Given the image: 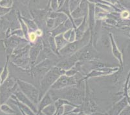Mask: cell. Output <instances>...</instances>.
Listing matches in <instances>:
<instances>
[{"label":"cell","mask_w":130,"mask_h":115,"mask_svg":"<svg viewBox=\"0 0 130 115\" xmlns=\"http://www.w3.org/2000/svg\"><path fill=\"white\" fill-rule=\"evenodd\" d=\"M19 23L20 24V27L22 28V30L23 31V34H24V37L25 39H27L28 40L29 39V28L25 23V22L23 20V19L19 18Z\"/></svg>","instance_id":"21"},{"label":"cell","mask_w":130,"mask_h":115,"mask_svg":"<svg viewBox=\"0 0 130 115\" xmlns=\"http://www.w3.org/2000/svg\"><path fill=\"white\" fill-rule=\"evenodd\" d=\"M10 9H7V8H5L0 6V17L7 15V13L10 12Z\"/></svg>","instance_id":"29"},{"label":"cell","mask_w":130,"mask_h":115,"mask_svg":"<svg viewBox=\"0 0 130 115\" xmlns=\"http://www.w3.org/2000/svg\"><path fill=\"white\" fill-rule=\"evenodd\" d=\"M54 103V100H53V98L51 96L50 92L47 91L45 94H44L43 97L41 98V99L39 101L38 104V114H40V112L42 111L45 107L47 106L48 105L53 104Z\"/></svg>","instance_id":"15"},{"label":"cell","mask_w":130,"mask_h":115,"mask_svg":"<svg viewBox=\"0 0 130 115\" xmlns=\"http://www.w3.org/2000/svg\"><path fill=\"white\" fill-rule=\"evenodd\" d=\"M0 22H1V18H0Z\"/></svg>","instance_id":"34"},{"label":"cell","mask_w":130,"mask_h":115,"mask_svg":"<svg viewBox=\"0 0 130 115\" xmlns=\"http://www.w3.org/2000/svg\"><path fill=\"white\" fill-rule=\"evenodd\" d=\"M16 97L17 98V99H18L22 103V104H25L27 106L29 107L30 109L35 112V114H38V106L36 105H35L34 103L29 99L27 96H26L24 94L20 91V88L18 87L17 88V89L16 90V91L14 93Z\"/></svg>","instance_id":"10"},{"label":"cell","mask_w":130,"mask_h":115,"mask_svg":"<svg viewBox=\"0 0 130 115\" xmlns=\"http://www.w3.org/2000/svg\"><path fill=\"white\" fill-rule=\"evenodd\" d=\"M78 78H79V76L77 75V73L76 75H73V76H68V75H66L64 73V74L59 77L58 79L52 85L50 89H61V88H63L67 87V86L77 85L80 81H83L82 79H78Z\"/></svg>","instance_id":"6"},{"label":"cell","mask_w":130,"mask_h":115,"mask_svg":"<svg viewBox=\"0 0 130 115\" xmlns=\"http://www.w3.org/2000/svg\"><path fill=\"white\" fill-rule=\"evenodd\" d=\"M73 28H72V29H68V30L66 31V32H64V33H63V37H64V39H66V40H67L68 42H69V38H70L71 34V32H72V30H73Z\"/></svg>","instance_id":"30"},{"label":"cell","mask_w":130,"mask_h":115,"mask_svg":"<svg viewBox=\"0 0 130 115\" xmlns=\"http://www.w3.org/2000/svg\"><path fill=\"white\" fill-rule=\"evenodd\" d=\"M66 71L61 69L57 66H53L44 76L40 80V100L45 94L50 90L52 85L58 79L60 76L64 74Z\"/></svg>","instance_id":"2"},{"label":"cell","mask_w":130,"mask_h":115,"mask_svg":"<svg viewBox=\"0 0 130 115\" xmlns=\"http://www.w3.org/2000/svg\"><path fill=\"white\" fill-rule=\"evenodd\" d=\"M12 5V0H0V6L7 9H10Z\"/></svg>","instance_id":"23"},{"label":"cell","mask_w":130,"mask_h":115,"mask_svg":"<svg viewBox=\"0 0 130 115\" xmlns=\"http://www.w3.org/2000/svg\"><path fill=\"white\" fill-rule=\"evenodd\" d=\"M78 84L73 86H67L61 89L49 90L54 101L58 98H61L70 102L80 105L83 104L85 99V92L82 89V87L78 86Z\"/></svg>","instance_id":"1"},{"label":"cell","mask_w":130,"mask_h":115,"mask_svg":"<svg viewBox=\"0 0 130 115\" xmlns=\"http://www.w3.org/2000/svg\"><path fill=\"white\" fill-rule=\"evenodd\" d=\"M54 40H55L56 48H57V50L58 51V52L60 49L64 48L67 44L69 43L66 39H64L63 34H60V35L54 36Z\"/></svg>","instance_id":"16"},{"label":"cell","mask_w":130,"mask_h":115,"mask_svg":"<svg viewBox=\"0 0 130 115\" xmlns=\"http://www.w3.org/2000/svg\"><path fill=\"white\" fill-rule=\"evenodd\" d=\"M37 35H36L35 31H32L30 33H29V39H28V40H29V41L31 43H35L37 40Z\"/></svg>","instance_id":"25"},{"label":"cell","mask_w":130,"mask_h":115,"mask_svg":"<svg viewBox=\"0 0 130 115\" xmlns=\"http://www.w3.org/2000/svg\"><path fill=\"white\" fill-rule=\"evenodd\" d=\"M83 17L73 19V23H74V26H75V28H76L77 27H78L79 25H80L81 23H82V22H83Z\"/></svg>","instance_id":"26"},{"label":"cell","mask_w":130,"mask_h":115,"mask_svg":"<svg viewBox=\"0 0 130 115\" xmlns=\"http://www.w3.org/2000/svg\"><path fill=\"white\" fill-rule=\"evenodd\" d=\"M111 2H112V3H117L118 1H117V0H111Z\"/></svg>","instance_id":"32"},{"label":"cell","mask_w":130,"mask_h":115,"mask_svg":"<svg viewBox=\"0 0 130 115\" xmlns=\"http://www.w3.org/2000/svg\"><path fill=\"white\" fill-rule=\"evenodd\" d=\"M79 2H80V0H71L70 9L71 11H73V10L76 9Z\"/></svg>","instance_id":"27"},{"label":"cell","mask_w":130,"mask_h":115,"mask_svg":"<svg viewBox=\"0 0 130 115\" xmlns=\"http://www.w3.org/2000/svg\"><path fill=\"white\" fill-rule=\"evenodd\" d=\"M10 59H6V62L4 66H3V69H2V72H1V75H0V78H1V80H2V83L9 76V62Z\"/></svg>","instance_id":"17"},{"label":"cell","mask_w":130,"mask_h":115,"mask_svg":"<svg viewBox=\"0 0 130 115\" xmlns=\"http://www.w3.org/2000/svg\"><path fill=\"white\" fill-rule=\"evenodd\" d=\"M76 62L77 61L74 59V58L72 55H70V56H69V57L66 58L63 60L58 62L56 66H57L61 69L66 71L73 68L76 63Z\"/></svg>","instance_id":"14"},{"label":"cell","mask_w":130,"mask_h":115,"mask_svg":"<svg viewBox=\"0 0 130 115\" xmlns=\"http://www.w3.org/2000/svg\"><path fill=\"white\" fill-rule=\"evenodd\" d=\"M119 114L120 115H128L130 114V105H127L126 107H125L122 110L121 112H120Z\"/></svg>","instance_id":"28"},{"label":"cell","mask_w":130,"mask_h":115,"mask_svg":"<svg viewBox=\"0 0 130 115\" xmlns=\"http://www.w3.org/2000/svg\"><path fill=\"white\" fill-rule=\"evenodd\" d=\"M54 18H50L47 19L46 20V28L49 30H51L54 28Z\"/></svg>","instance_id":"24"},{"label":"cell","mask_w":130,"mask_h":115,"mask_svg":"<svg viewBox=\"0 0 130 115\" xmlns=\"http://www.w3.org/2000/svg\"><path fill=\"white\" fill-rule=\"evenodd\" d=\"M16 82L20 91L38 106L40 101V91L38 88L32 83L26 82L22 79H17Z\"/></svg>","instance_id":"5"},{"label":"cell","mask_w":130,"mask_h":115,"mask_svg":"<svg viewBox=\"0 0 130 115\" xmlns=\"http://www.w3.org/2000/svg\"><path fill=\"white\" fill-rule=\"evenodd\" d=\"M0 111H2L3 113L7 114H17L16 111L12 107H11L10 105H8L6 103L1 104V105H0Z\"/></svg>","instance_id":"19"},{"label":"cell","mask_w":130,"mask_h":115,"mask_svg":"<svg viewBox=\"0 0 130 115\" xmlns=\"http://www.w3.org/2000/svg\"><path fill=\"white\" fill-rule=\"evenodd\" d=\"M10 99H11L12 101L18 107V109H20V112H21V113H22V114H36L35 112H33V111L30 109L29 107L27 106V105H25V104H22L21 101H20L17 99V98H16V96H15L14 94L11 96Z\"/></svg>","instance_id":"13"},{"label":"cell","mask_w":130,"mask_h":115,"mask_svg":"<svg viewBox=\"0 0 130 115\" xmlns=\"http://www.w3.org/2000/svg\"><path fill=\"white\" fill-rule=\"evenodd\" d=\"M129 16L130 13L129 12H128L127 10H124V11L121 13V17L123 18H127Z\"/></svg>","instance_id":"31"},{"label":"cell","mask_w":130,"mask_h":115,"mask_svg":"<svg viewBox=\"0 0 130 115\" xmlns=\"http://www.w3.org/2000/svg\"><path fill=\"white\" fill-rule=\"evenodd\" d=\"M18 86L17 82L12 77L9 76L0 85V103H6L14 93Z\"/></svg>","instance_id":"4"},{"label":"cell","mask_w":130,"mask_h":115,"mask_svg":"<svg viewBox=\"0 0 130 115\" xmlns=\"http://www.w3.org/2000/svg\"><path fill=\"white\" fill-rule=\"evenodd\" d=\"M129 36H130V28H129Z\"/></svg>","instance_id":"33"},{"label":"cell","mask_w":130,"mask_h":115,"mask_svg":"<svg viewBox=\"0 0 130 115\" xmlns=\"http://www.w3.org/2000/svg\"><path fill=\"white\" fill-rule=\"evenodd\" d=\"M0 105H1V103H0Z\"/></svg>","instance_id":"35"},{"label":"cell","mask_w":130,"mask_h":115,"mask_svg":"<svg viewBox=\"0 0 130 115\" xmlns=\"http://www.w3.org/2000/svg\"><path fill=\"white\" fill-rule=\"evenodd\" d=\"M43 48V44L42 39L40 40H37L35 43H32V46H30V49H29V57H30L31 68L35 65L36 59Z\"/></svg>","instance_id":"8"},{"label":"cell","mask_w":130,"mask_h":115,"mask_svg":"<svg viewBox=\"0 0 130 115\" xmlns=\"http://www.w3.org/2000/svg\"><path fill=\"white\" fill-rule=\"evenodd\" d=\"M72 28L75 29V26L70 19L67 18L64 22L59 25L56 28L49 31L48 33L52 36H55L56 35H60V34H63L66 31L69 29H72Z\"/></svg>","instance_id":"9"},{"label":"cell","mask_w":130,"mask_h":115,"mask_svg":"<svg viewBox=\"0 0 130 115\" xmlns=\"http://www.w3.org/2000/svg\"><path fill=\"white\" fill-rule=\"evenodd\" d=\"M127 105H128V100L126 96H124L120 100L113 105L110 110L107 112L109 114H119L122 110Z\"/></svg>","instance_id":"11"},{"label":"cell","mask_w":130,"mask_h":115,"mask_svg":"<svg viewBox=\"0 0 130 115\" xmlns=\"http://www.w3.org/2000/svg\"><path fill=\"white\" fill-rule=\"evenodd\" d=\"M91 35V31L89 29H87L86 31L83 35V37L81 39L78 40H75L73 42H69L67 44L64 48L60 49L59 51V53L62 56H70L73 55L74 53L84 48V46L88 44V43L90 41Z\"/></svg>","instance_id":"3"},{"label":"cell","mask_w":130,"mask_h":115,"mask_svg":"<svg viewBox=\"0 0 130 115\" xmlns=\"http://www.w3.org/2000/svg\"><path fill=\"white\" fill-rule=\"evenodd\" d=\"M85 16H86V14L80 8H76V9L73 10L72 12V17L73 18H78Z\"/></svg>","instance_id":"22"},{"label":"cell","mask_w":130,"mask_h":115,"mask_svg":"<svg viewBox=\"0 0 130 115\" xmlns=\"http://www.w3.org/2000/svg\"><path fill=\"white\" fill-rule=\"evenodd\" d=\"M109 39H110V42H111V50L113 55H114L115 57L117 59L118 61L120 62V67L123 68V56L122 53H121L120 50H119V48H118L117 45L116 44L115 39L113 38V35L111 33L109 34Z\"/></svg>","instance_id":"12"},{"label":"cell","mask_w":130,"mask_h":115,"mask_svg":"<svg viewBox=\"0 0 130 115\" xmlns=\"http://www.w3.org/2000/svg\"><path fill=\"white\" fill-rule=\"evenodd\" d=\"M56 111V107L53 103V104L45 107L42 110V111L40 112V114H55Z\"/></svg>","instance_id":"18"},{"label":"cell","mask_w":130,"mask_h":115,"mask_svg":"<svg viewBox=\"0 0 130 115\" xmlns=\"http://www.w3.org/2000/svg\"><path fill=\"white\" fill-rule=\"evenodd\" d=\"M28 42V40L23 37H20L16 35H10L7 38H5L4 44L5 46L6 59H10L12 53L14 50L22 44Z\"/></svg>","instance_id":"7"},{"label":"cell","mask_w":130,"mask_h":115,"mask_svg":"<svg viewBox=\"0 0 130 115\" xmlns=\"http://www.w3.org/2000/svg\"><path fill=\"white\" fill-rule=\"evenodd\" d=\"M23 20L25 22V23H26V25H27L29 29H30V30H32V31H35L37 30L39 28L37 23H36L34 20H29V19L27 18H23Z\"/></svg>","instance_id":"20"}]
</instances>
